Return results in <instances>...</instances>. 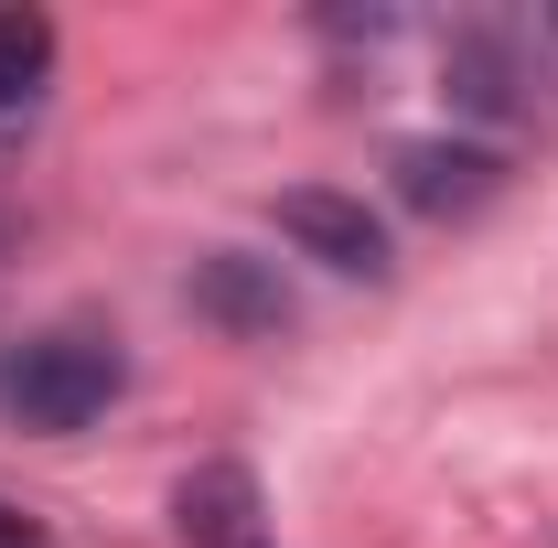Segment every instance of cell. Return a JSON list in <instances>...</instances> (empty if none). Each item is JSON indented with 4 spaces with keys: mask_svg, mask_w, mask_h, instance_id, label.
<instances>
[{
    "mask_svg": "<svg viewBox=\"0 0 558 548\" xmlns=\"http://www.w3.org/2000/svg\"><path fill=\"white\" fill-rule=\"evenodd\" d=\"M119 388H130V366L97 334H44V344H22V366L0 377V398H11L22 430H86Z\"/></svg>",
    "mask_w": 558,
    "mask_h": 548,
    "instance_id": "1",
    "label": "cell"
},
{
    "mask_svg": "<svg viewBox=\"0 0 558 548\" xmlns=\"http://www.w3.org/2000/svg\"><path fill=\"white\" fill-rule=\"evenodd\" d=\"M279 237H290L301 259L344 270V279H376V270H387V226L354 205V194H333V183H290V194H279Z\"/></svg>",
    "mask_w": 558,
    "mask_h": 548,
    "instance_id": "2",
    "label": "cell"
},
{
    "mask_svg": "<svg viewBox=\"0 0 558 548\" xmlns=\"http://www.w3.org/2000/svg\"><path fill=\"white\" fill-rule=\"evenodd\" d=\"M440 75H451V108H473V119H526V108H537V86H526V44L494 33V22L451 33Z\"/></svg>",
    "mask_w": 558,
    "mask_h": 548,
    "instance_id": "3",
    "label": "cell"
},
{
    "mask_svg": "<svg viewBox=\"0 0 558 548\" xmlns=\"http://www.w3.org/2000/svg\"><path fill=\"white\" fill-rule=\"evenodd\" d=\"M494 183H505V162L473 151V140H409L398 151V194L418 215H473V205H494Z\"/></svg>",
    "mask_w": 558,
    "mask_h": 548,
    "instance_id": "4",
    "label": "cell"
},
{
    "mask_svg": "<svg viewBox=\"0 0 558 548\" xmlns=\"http://www.w3.org/2000/svg\"><path fill=\"white\" fill-rule=\"evenodd\" d=\"M172 527H183L194 548H258V474H247V463H205V474H183Z\"/></svg>",
    "mask_w": 558,
    "mask_h": 548,
    "instance_id": "5",
    "label": "cell"
},
{
    "mask_svg": "<svg viewBox=\"0 0 558 548\" xmlns=\"http://www.w3.org/2000/svg\"><path fill=\"white\" fill-rule=\"evenodd\" d=\"M194 312H215L226 334H279L290 323V290H279L258 259H236V248H215L205 270H194Z\"/></svg>",
    "mask_w": 558,
    "mask_h": 548,
    "instance_id": "6",
    "label": "cell"
},
{
    "mask_svg": "<svg viewBox=\"0 0 558 548\" xmlns=\"http://www.w3.org/2000/svg\"><path fill=\"white\" fill-rule=\"evenodd\" d=\"M44 65H54V22H44V11H0V108L33 97Z\"/></svg>",
    "mask_w": 558,
    "mask_h": 548,
    "instance_id": "7",
    "label": "cell"
},
{
    "mask_svg": "<svg viewBox=\"0 0 558 548\" xmlns=\"http://www.w3.org/2000/svg\"><path fill=\"white\" fill-rule=\"evenodd\" d=\"M0 548H33V516L22 505H0Z\"/></svg>",
    "mask_w": 558,
    "mask_h": 548,
    "instance_id": "8",
    "label": "cell"
}]
</instances>
